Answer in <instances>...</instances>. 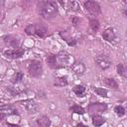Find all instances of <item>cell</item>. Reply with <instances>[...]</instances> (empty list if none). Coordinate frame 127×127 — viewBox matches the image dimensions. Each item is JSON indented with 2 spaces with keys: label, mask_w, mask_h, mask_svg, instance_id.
Returning a JSON list of instances; mask_svg holds the SVG:
<instances>
[{
  "label": "cell",
  "mask_w": 127,
  "mask_h": 127,
  "mask_svg": "<svg viewBox=\"0 0 127 127\" xmlns=\"http://www.w3.org/2000/svg\"><path fill=\"white\" fill-rule=\"evenodd\" d=\"M59 11L58 4L54 1H46L41 3L40 13L43 18L45 19H52L57 16Z\"/></svg>",
  "instance_id": "1"
},
{
  "label": "cell",
  "mask_w": 127,
  "mask_h": 127,
  "mask_svg": "<svg viewBox=\"0 0 127 127\" xmlns=\"http://www.w3.org/2000/svg\"><path fill=\"white\" fill-rule=\"evenodd\" d=\"M56 62H57L58 68L67 66V65H72L74 64L73 58L66 52H60L59 54H57L56 55Z\"/></svg>",
  "instance_id": "2"
},
{
  "label": "cell",
  "mask_w": 127,
  "mask_h": 127,
  "mask_svg": "<svg viewBox=\"0 0 127 127\" xmlns=\"http://www.w3.org/2000/svg\"><path fill=\"white\" fill-rule=\"evenodd\" d=\"M29 74L33 77H39L43 73V64L40 61H32L28 65Z\"/></svg>",
  "instance_id": "3"
},
{
  "label": "cell",
  "mask_w": 127,
  "mask_h": 127,
  "mask_svg": "<svg viewBox=\"0 0 127 127\" xmlns=\"http://www.w3.org/2000/svg\"><path fill=\"white\" fill-rule=\"evenodd\" d=\"M83 5H84L85 10L92 15H98L101 12L100 5L95 1H85Z\"/></svg>",
  "instance_id": "4"
},
{
  "label": "cell",
  "mask_w": 127,
  "mask_h": 127,
  "mask_svg": "<svg viewBox=\"0 0 127 127\" xmlns=\"http://www.w3.org/2000/svg\"><path fill=\"white\" fill-rule=\"evenodd\" d=\"M25 51L22 48L18 49H12V50H7L4 52V56L9 59H19L24 55Z\"/></svg>",
  "instance_id": "5"
},
{
  "label": "cell",
  "mask_w": 127,
  "mask_h": 127,
  "mask_svg": "<svg viewBox=\"0 0 127 127\" xmlns=\"http://www.w3.org/2000/svg\"><path fill=\"white\" fill-rule=\"evenodd\" d=\"M95 62H96V64H97L101 68H103V69L108 68V67L110 66V64H111V62L109 61V59H108L106 56H104V55H98V56L95 58Z\"/></svg>",
  "instance_id": "6"
},
{
  "label": "cell",
  "mask_w": 127,
  "mask_h": 127,
  "mask_svg": "<svg viewBox=\"0 0 127 127\" xmlns=\"http://www.w3.org/2000/svg\"><path fill=\"white\" fill-rule=\"evenodd\" d=\"M87 109L90 113H92V112H103L107 109V105L105 103H101V102H94V103L89 104Z\"/></svg>",
  "instance_id": "7"
},
{
  "label": "cell",
  "mask_w": 127,
  "mask_h": 127,
  "mask_svg": "<svg viewBox=\"0 0 127 127\" xmlns=\"http://www.w3.org/2000/svg\"><path fill=\"white\" fill-rule=\"evenodd\" d=\"M4 43L8 47H11V48H14V49H18L19 48V44H20L18 38H16L15 36H12V35L5 36L4 37Z\"/></svg>",
  "instance_id": "8"
},
{
  "label": "cell",
  "mask_w": 127,
  "mask_h": 127,
  "mask_svg": "<svg viewBox=\"0 0 127 127\" xmlns=\"http://www.w3.org/2000/svg\"><path fill=\"white\" fill-rule=\"evenodd\" d=\"M14 114H18V112L13 106L3 105L1 107V118L2 119H4L6 116H10V115H14Z\"/></svg>",
  "instance_id": "9"
},
{
  "label": "cell",
  "mask_w": 127,
  "mask_h": 127,
  "mask_svg": "<svg viewBox=\"0 0 127 127\" xmlns=\"http://www.w3.org/2000/svg\"><path fill=\"white\" fill-rule=\"evenodd\" d=\"M51 126V119L46 116H40L36 121V127H50Z\"/></svg>",
  "instance_id": "10"
},
{
  "label": "cell",
  "mask_w": 127,
  "mask_h": 127,
  "mask_svg": "<svg viewBox=\"0 0 127 127\" xmlns=\"http://www.w3.org/2000/svg\"><path fill=\"white\" fill-rule=\"evenodd\" d=\"M60 36L67 43L68 46H75V45H76V40H74V39L70 36V34H69L68 32H66V31H62V32H60Z\"/></svg>",
  "instance_id": "11"
},
{
  "label": "cell",
  "mask_w": 127,
  "mask_h": 127,
  "mask_svg": "<svg viewBox=\"0 0 127 127\" xmlns=\"http://www.w3.org/2000/svg\"><path fill=\"white\" fill-rule=\"evenodd\" d=\"M102 38L107 42H112L115 39V33L112 28H107L102 33Z\"/></svg>",
  "instance_id": "12"
},
{
  "label": "cell",
  "mask_w": 127,
  "mask_h": 127,
  "mask_svg": "<svg viewBox=\"0 0 127 127\" xmlns=\"http://www.w3.org/2000/svg\"><path fill=\"white\" fill-rule=\"evenodd\" d=\"M47 34H48V31L44 26L35 25V34L34 35H36V36H38L40 38H44V37L47 36Z\"/></svg>",
  "instance_id": "13"
},
{
  "label": "cell",
  "mask_w": 127,
  "mask_h": 127,
  "mask_svg": "<svg viewBox=\"0 0 127 127\" xmlns=\"http://www.w3.org/2000/svg\"><path fill=\"white\" fill-rule=\"evenodd\" d=\"M71 67H72V70L76 73V74H82V73H84V71H85V65L82 64V63H74L72 65H71Z\"/></svg>",
  "instance_id": "14"
},
{
  "label": "cell",
  "mask_w": 127,
  "mask_h": 127,
  "mask_svg": "<svg viewBox=\"0 0 127 127\" xmlns=\"http://www.w3.org/2000/svg\"><path fill=\"white\" fill-rule=\"evenodd\" d=\"M23 104L25 105L26 109L29 112H33L34 113V112H37V110H38V104L34 100H27Z\"/></svg>",
  "instance_id": "15"
},
{
  "label": "cell",
  "mask_w": 127,
  "mask_h": 127,
  "mask_svg": "<svg viewBox=\"0 0 127 127\" xmlns=\"http://www.w3.org/2000/svg\"><path fill=\"white\" fill-rule=\"evenodd\" d=\"M91 120H92V124H93L95 127H99V126H101L102 124L105 123V119H104L102 116L98 115V114L92 115Z\"/></svg>",
  "instance_id": "16"
},
{
  "label": "cell",
  "mask_w": 127,
  "mask_h": 127,
  "mask_svg": "<svg viewBox=\"0 0 127 127\" xmlns=\"http://www.w3.org/2000/svg\"><path fill=\"white\" fill-rule=\"evenodd\" d=\"M61 4L63 5H66L68 9L70 10H73V11H78L80 6H79V3L76 2V1H67V2H60Z\"/></svg>",
  "instance_id": "17"
},
{
  "label": "cell",
  "mask_w": 127,
  "mask_h": 127,
  "mask_svg": "<svg viewBox=\"0 0 127 127\" xmlns=\"http://www.w3.org/2000/svg\"><path fill=\"white\" fill-rule=\"evenodd\" d=\"M102 82H103L107 87H110V88H112V89H118V84H117L116 80L113 79V78L106 77V78L103 79Z\"/></svg>",
  "instance_id": "18"
},
{
  "label": "cell",
  "mask_w": 127,
  "mask_h": 127,
  "mask_svg": "<svg viewBox=\"0 0 127 127\" xmlns=\"http://www.w3.org/2000/svg\"><path fill=\"white\" fill-rule=\"evenodd\" d=\"M72 91L77 95V96H83L85 93V87L81 84H76L72 88Z\"/></svg>",
  "instance_id": "19"
},
{
  "label": "cell",
  "mask_w": 127,
  "mask_h": 127,
  "mask_svg": "<svg viewBox=\"0 0 127 127\" xmlns=\"http://www.w3.org/2000/svg\"><path fill=\"white\" fill-rule=\"evenodd\" d=\"M47 63L50 67L52 68H58L57 66V62H56V55H50L47 58Z\"/></svg>",
  "instance_id": "20"
},
{
  "label": "cell",
  "mask_w": 127,
  "mask_h": 127,
  "mask_svg": "<svg viewBox=\"0 0 127 127\" xmlns=\"http://www.w3.org/2000/svg\"><path fill=\"white\" fill-rule=\"evenodd\" d=\"M89 26L93 32H97L99 29V22L96 19H90L89 20Z\"/></svg>",
  "instance_id": "21"
},
{
  "label": "cell",
  "mask_w": 127,
  "mask_h": 127,
  "mask_svg": "<svg viewBox=\"0 0 127 127\" xmlns=\"http://www.w3.org/2000/svg\"><path fill=\"white\" fill-rule=\"evenodd\" d=\"M67 84V80H66V77L65 76H61V77H58L55 81V85L56 86H64V85H66Z\"/></svg>",
  "instance_id": "22"
},
{
  "label": "cell",
  "mask_w": 127,
  "mask_h": 127,
  "mask_svg": "<svg viewBox=\"0 0 127 127\" xmlns=\"http://www.w3.org/2000/svg\"><path fill=\"white\" fill-rule=\"evenodd\" d=\"M70 110H71L72 112L76 113V114H83V113L85 112V111H84V109H83L81 106L77 105V104H74V105H72V106L70 107Z\"/></svg>",
  "instance_id": "23"
},
{
  "label": "cell",
  "mask_w": 127,
  "mask_h": 127,
  "mask_svg": "<svg viewBox=\"0 0 127 127\" xmlns=\"http://www.w3.org/2000/svg\"><path fill=\"white\" fill-rule=\"evenodd\" d=\"M94 91L97 95L101 96V97H106L107 96V90L105 88H102V87H95L94 88Z\"/></svg>",
  "instance_id": "24"
},
{
  "label": "cell",
  "mask_w": 127,
  "mask_h": 127,
  "mask_svg": "<svg viewBox=\"0 0 127 127\" xmlns=\"http://www.w3.org/2000/svg\"><path fill=\"white\" fill-rule=\"evenodd\" d=\"M117 73L119 74V75H121V76H123V77H125L126 76V68H125V66L122 64H117Z\"/></svg>",
  "instance_id": "25"
},
{
  "label": "cell",
  "mask_w": 127,
  "mask_h": 127,
  "mask_svg": "<svg viewBox=\"0 0 127 127\" xmlns=\"http://www.w3.org/2000/svg\"><path fill=\"white\" fill-rule=\"evenodd\" d=\"M23 78H24V74H23L21 71H18V72L14 75V77L12 78V81H13V82H16V83H19V82H21V81L23 80Z\"/></svg>",
  "instance_id": "26"
},
{
  "label": "cell",
  "mask_w": 127,
  "mask_h": 127,
  "mask_svg": "<svg viewBox=\"0 0 127 127\" xmlns=\"http://www.w3.org/2000/svg\"><path fill=\"white\" fill-rule=\"evenodd\" d=\"M114 111H115V113H116L118 116H123V115L125 114V109H124V107L121 106V105H116V106L114 107Z\"/></svg>",
  "instance_id": "27"
},
{
  "label": "cell",
  "mask_w": 127,
  "mask_h": 127,
  "mask_svg": "<svg viewBox=\"0 0 127 127\" xmlns=\"http://www.w3.org/2000/svg\"><path fill=\"white\" fill-rule=\"evenodd\" d=\"M25 32L28 35H34L35 34V25H32V24L28 25L26 27V29H25Z\"/></svg>",
  "instance_id": "28"
},
{
  "label": "cell",
  "mask_w": 127,
  "mask_h": 127,
  "mask_svg": "<svg viewBox=\"0 0 127 127\" xmlns=\"http://www.w3.org/2000/svg\"><path fill=\"white\" fill-rule=\"evenodd\" d=\"M7 127H19V125H17V124H11V123H8V124H7Z\"/></svg>",
  "instance_id": "29"
},
{
  "label": "cell",
  "mask_w": 127,
  "mask_h": 127,
  "mask_svg": "<svg viewBox=\"0 0 127 127\" xmlns=\"http://www.w3.org/2000/svg\"><path fill=\"white\" fill-rule=\"evenodd\" d=\"M76 127H86L85 125H83L82 123H79V124H77V126Z\"/></svg>",
  "instance_id": "30"
},
{
  "label": "cell",
  "mask_w": 127,
  "mask_h": 127,
  "mask_svg": "<svg viewBox=\"0 0 127 127\" xmlns=\"http://www.w3.org/2000/svg\"><path fill=\"white\" fill-rule=\"evenodd\" d=\"M123 14H124V15H125V16H126V17H127V8H126V9H124V10H123Z\"/></svg>",
  "instance_id": "31"
},
{
  "label": "cell",
  "mask_w": 127,
  "mask_h": 127,
  "mask_svg": "<svg viewBox=\"0 0 127 127\" xmlns=\"http://www.w3.org/2000/svg\"><path fill=\"white\" fill-rule=\"evenodd\" d=\"M124 2H125V3H126V4H127V1H124Z\"/></svg>",
  "instance_id": "32"
}]
</instances>
